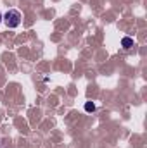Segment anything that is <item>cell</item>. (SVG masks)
I'll list each match as a JSON object with an SVG mask.
<instances>
[{"mask_svg":"<svg viewBox=\"0 0 147 148\" xmlns=\"http://www.w3.org/2000/svg\"><path fill=\"white\" fill-rule=\"evenodd\" d=\"M2 19H3V16H2V12H0V23H2Z\"/></svg>","mask_w":147,"mask_h":148,"instance_id":"cell-4","label":"cell"},{"mask_svg":"<svg viewBox=\"0 0 147 148\" xmlns=\"http://www.w3.org/2000/svg\"><path fill=\"white\" fill-rule=\"evenodd\" d=\"M21 19H23V16H21V12L17 10V9H10V10H7L5 14H3V23H5V26L7 28H17L19 24H21Z\"/></svg>","mask_w":147,"mask_h":148,"instance_id":"cell-1","label":"cell"},{"mask_svg":"<svg viewBox=\"0 0 147 148\" xmlns=\"http://www.w3.org/2000/svg\"><path fill=\"white\" fill-rule=\"evenodd\" d=\"M85 110L87 112H94L95 110V103H94V102H87V103H85Z\"/></svg>","mask_w":147,"mask_h":148,"instance_id":"cell-3","label":"cell"},{"mask_svg":"<svg viewBox=\"0 0 147 148\" xmlns=\"http://www.w3.org/2000/svg\"><path fill=\"white\" fill-rule=\"evenodd\" d=\"M133 45H135V43H133V40H132L130 36H125L123 40H121V47H123L125 50H130Z\"/></svg>","mask_w":147,"mask_h":148,"instance_id":"cell-2","label":"cell"}]
</instances>
